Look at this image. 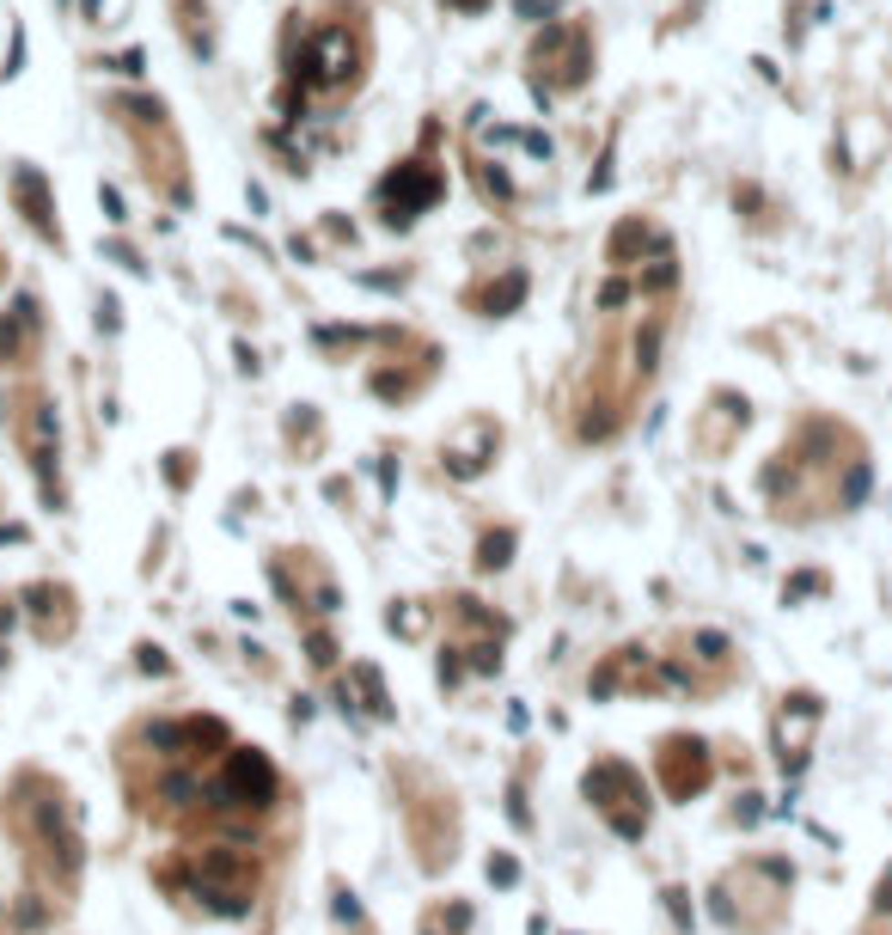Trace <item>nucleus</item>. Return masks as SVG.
I'll return each instance as SVG.
<instances>
[{"mask_svg": "<svg viewBox=\"0 0 892 935\" xmlns=\"http://www.w3.org/2000/svg\"><path fill=\"white\" fill-rule=\"evenodd\" d=\"M348 61H355V49H348V31H325V37L306 49V74H312L318 86H343L348 74H355Z\"/></svg>", "mask_w": 892, "mask_h": 935, "instance_id": "7ed1b4c3", "label": "nucleus"}, {"mask_svg": "<svg viewBox=\"0 0 892 935\" xmlns=\"http://www.w3.org/2000/svg\"><path fill=\"white\" fill-rule=\"evenodd\" d=\"M434 196H441V178H434L422 160H416V165H398V178L386 183V203H391L386 221H391V226H410L428 203H434Z\"/></svg>", "mask_w": 892, "mask_h": 935, "instance_id": "f257e3e1", "label": "nucleus"}, {"mask_svg": "<svg viewBox=\"0 0 892 935\" xmlns=\"http://www.w3.org/2000/svg\"><path fill=\"white\" fill-rule=\"evenodd\" d=\"M13 196H19V208L31 214V226H37L43 239H61L56 221H49V190H43V178L31 165H13Z\"/></svg>", "mask_w": 892, "mask_h": 935, "instance_id": "20e7f679", "label": "nucleus"}, {"mask_svg": "<svg viewBox=\"0 0 892 935\" xmlns=\"http://www.w3.org/2000/svg\"><path fill=\"white\" fill-rule=\"evenodd\" d=\"M532 56H538V68L550 61V68L563 74V86H581V80H587V31H581V25H550Z\"/></svg>", "mask_w": 892, "mask_h": 935, "instance_id": "f03ea898", "label": "nucleus"}]
</instances>
